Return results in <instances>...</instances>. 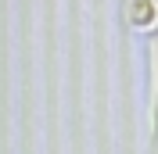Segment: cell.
<instances>
[{
	"instance_id": "1",
	"label": "cell",
	"mask_w": 158,
	"mask_h": 154,
	"mask_svg": "<svg viewBox=\"0 0 158 154\" xmlns=\"http://www.w3.org/2000/svg\"><path fill=\"white\" fill-rule=\"evenodd\" d=\"M155 133H158V39H155Z\"/></svg>"
}]
</instances>
